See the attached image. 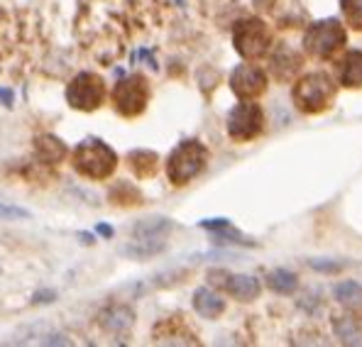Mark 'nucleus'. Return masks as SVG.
Returning a JSON list of instances; mask_svg holds the SVG:
<instances>
[{
  "instance_id": "f257e3e1",
  "label": "nucleus",
  "mask_w": 362,
  "mask_h": 347,
  "mask_svg": "<svg viewBox=\"0 0 362 347\" xmlns=\"http://www.w3.org/2000/svg\"><path fill=\"white\" fill-rule=\"evenodd\" d=\"M115 167H118V154L103 140H83L74 149V169L86 179L103 181L113 176Z\"/></svg>"
},
{
  "instance_id": "f03ea898",
  "label": "nucleus",
  "mask_w": 362,
  "mask_h": 347,
  "mask_svg": "<svg viewBox=\"0 0 362 347\" xmlns=\"http://www.w3.org/2000/svg\"><path fill=\"white\" fill-rule=\"evenodd\" d=\"M291 95H294V103H296V108H299L301 113H308V115L321 113V110H326L328 105L333 103L335 83H333V78L328 76V73L311 71V73H306V76H301L299 81H296Z\"/></svg>"
},
{
  "instance_id": "7ed1b4c3",
  "label": "nucleus",
  "mask_w": 362,
  "mask_h": 347,
  "mask_svg": "<svg viewBox=\"0 0 362 347\" xmlns=\"http://www.w3.org/2000/svg\"><path fill=\"white\" fill-rule=\"evenodd\" d=\"M209 162V149L201 145L199 140H186L169 154L167 159V176L174 186H184L194 181L196 176L206 169Z\"/></svg>"
},
{
  "instance_id": "20e7f679",
  "label": "nucleus",
  "mask_w": 362,
  "mask_h": 347,
  "mask_svg": "<svg viewBox=\"0 0 362 347\" xmlns=\"http://www.w3.org/2000/svg\"><path fill=\"white\" fill-rule=\"evenodd\" d=\"M233 45L243 59H259L269 52L272 32L259 18L240 20L233 30Z\"/></svg>"
},
{
  "instance_id": "39448f33",
  "label": "nucleus",
  "mask_w": 362,
  "mask_h": 347,
  "mask_svg": "<svg viewBox=\"0 0 362 347\" xmlns=\"http://www.w3.org/2000/svg\"><path fill=\"white\" fill-rule=\"evenodd\" d=\"M345 45V30L338 20L313 23L303 35V49L316 59H331Z\"/></svg>"
},
{
  "instance_id": "423d86ee",
  "label": "nucleus",
  "mask_w": 362,
  "mask_h": 347,
  "mask_svg": "<svg viewBox=\"0 0 362 347\" xmlns=\"http://www.w3.org/2000/svg\"><path fill=\"white\" fill-rule=\"evenodd\" d=\"M105 98V83L98 73L93 71H81L69 81L66 86V100L71 108L90 113V110L100 108Z\"/></svg>"
},
{
  "instance_id": "0eeeda50",
  "label": "nucleus",
  "mask_w": 362,
  "mask_h": 347,
  "mask_svg": "<svg viewBox=\"0 0 362 347\" xmlns=\"http://www.w3.org/2000/svg\"><path fill=\"white\" fill-rule=\"evenodd\" d=\"M147 103H150V86H147L145 76L135 73V76H127L115 83L113 105L122 117L142 115L147 108Z\"/></svg>"
},
{
  "instance_id": "6e6552de",
  "label": "nucleus",
  "mask_w": 362,
  "mask_h": 347,
  "mask_svg": "<svg viewBox=\"0 0 362 347\" xmlns=\"http://www.w3.org/2000/svg\"><path fill=\"white\" fill-rule=\"evenodd\" d=\"M264 127V115L262 108L252 100H245V103L235 105L228 115V135L235 142H250L262 132Z\"/></svg>"
},
{
  "instance_id": "1a4fd4ad",
  "label": "nucleus",
  "mask_w": 362,
  "mask_h": 347,
  "mask_svg": "<svg viewBox=\"0 0 362 347\" xmlns=\"http://www.w3.org/2000/svg\"><path fill=\"white\" fill-rule=\"evenodd\" d=\"M230 88L238 98L255 100L267 90V76L259 66L255 64H240L235 71L230 73Z\"/></svg>"
},
{
  "instance_id": "9d476101",
  "label": "nucleus",
  "mask_w": 362,
  "mask_h": 347,
  "mask_svg": "<svg viewBox=\"0 0 362 347\" xmlns=\"http://www.w3.org/2000/svg\"><path fill=\"white\" fill-rule=\"evenodd\" d=\"M132 323H135V313H132L130 306H122V303H113V306L103 308L98 313V325L110 335L130 333Z\"/></svg>"
},
{
  "instance_id": "9b49d317",
  "label": "nucleus",
  "mask_w": 362,
  "mask_h": 347,
  "mask_svg": "<svg viewBox=\"0 0 362 347\" xmlns=\"http://www.w3.org/2000/svg\"><path fill=\"white\" fill-rule=\"evenodd\" d=\"M272 73H274L279 81H289V78H294V73H299L301 69V57L296 54L294 49H289V47H276V52L272 54Z\"/></svg>"
},
{
  "instance_id": "f8f14e48",
  "label": "nucleus",
  "mask_w": 362,
  "mask_h": 347,
  "mask_svg": "<svg viewBox=\"0 0 362 347\" xmlns=\"http://www.w3.org/2000/svg\"><path fill=\"white\" fill-rule=\"evenodd\" d=\"M223 286H226V291L230 293V296H235L238 301H255V298L259 296V281L255 279V276L250 274H233V276H226V281H223Z\"/></svg>"
},
{
  "instance_id": "ddd939ff",
  "label": "nucleus",
  "mask_w": 362,
  "mask_h": 347,
  "mask_svg": "<svg viewBox=\"0 0 362 347\" xmlns=\"http://www.w3.org/2000/svg\"><path fill=\"white\" fill-rule=\"evenodd\" d=\"M172 230V220L169 218H142L130 228V235L135 240H162L164 235Z\"/></svg>"
},
{
  "instance_id": "4468645a",
  "label": "nucleus",
  "mask_w": 362,
  "mask_h": 347,
  "mask_svg": "<svg viewBox=\"0 0 362 347\" xmlns=\"http://www.w3.org/2000/svg\"><path fill=\"white\" fill-rule=\"evenodd\" d=\"M194 308H196V313H199V316L213 320V318L223 316V311H226V301H223L216 291H211V289H206V286H204V289L194 291Z\"/></svg>"
},
{
  "instance_id": "2eb2a0df",
  "label": "nucleus",
  "mask_w": 362,
  "mask_h": 347,
  "mask_svg": "<svg viewBox=\"0 0 362 347\" xmlns=\"http://www.w3.org/2000/svg\"><path fill=\"white\" fill-rule=\"evenodd\" d=\"M35 152L45 164H59L66 157V145L54 135H42L35 140Z\"/></svg>"
},
{
  "instance_id": "dca6fc26",
  "label": "nucleus",
  "mask_w": 362,
  "mask_h": 347,
  "mask_svg": "<svg viewBox=\"0 0 362 347\" xmlns=\"http://www.w3.org/2000/svg\"><path fill=\"white\" fill-rule=\"evenodd\" d=\"M340 83L345 88L362 86V52H348L340 61Z\"/></svg>"
},
{
  "instance_id": "f3484780",
  "label": "nucleus",
  "mask_w": 362,
  "mask_h": 347,
  "mask_svg": "<svg viewBox=\"0 0 362 347\" xmlns=\"http://www.w3.org/2000/svg\"><path fill=\"white\" fill-rule=\"evenodd\" d=\"M167 249V240H135L132 237L130 245H125V247L120 249V254H125V257L130 259H150L154 254L164 252Z\"/></svg>"
},
{
  "instance_id": "a211bd4d",
  "label": "nucleus",
  "mask_w": 362,
  "mask_h": 347,
  "mask_svg": "<svg viewBox=\"0 0 362 347\" xmlns=\"http://www.w3.org/2000/svg\"><path fill=\"white\" fill-rule=\"evenodd\" d=\"M157 164L159 157L150 152V149H137V152L130 154V167L137 174V179H150V176H154L157 174Z\"/></svg>"
},
{
  "instance_id": "6ab92c4d",
  "label": "nucleus",
  "mask_w": 362,
  "mask_h": 347,
  "mask_svg": "<svg viewBox=\"0 0 362 347\" xmlns=\"http://www.w3.org/2000/svg\"><path fill=\"white\" fill-rule=\"evenodd\" d=\"M333 333L348 345L362 343V328L353 316H335L333 318Z\"/></svg>"
},
{
  "instance_id": "aec40b11",
  "label": "nucleus",
  "mask_w": 362,
  "mask_h": 347,
  "mask_svg": "<svg viewBox=\"0 0 362 347\" xmlns=\"http://www.w3.org/2000/svg\"><path fill=\"white\" fill-rule=\"evenodd\" d=\"M267 286L276 293H294L296 286H299V279H296V274L289 269H274V271H269V276H267Z\"/></svg>"
},
{
  "instance_id": "412c9836",
  "label": "nucleus",
  "mask_w": 362,
  "mask_h": 347,
  "mask_svg": "<svg viewBox=\"0 0 362 347\" xmlns=\"http://www.w3.org/2000/svg\"><path fill=\"white\" fill-rule=\"evenodd\" d=\"M345 23L355 30H362V0H340Z\"/></svg>"
},
{
  "instance_id": "4be33fe9",
  "label": "nucleus",
  "mask_w": 362,
  "mask_h": 347,
  "mask_svg": "<svg viewBox=\"0 0 362 347\" xmlns=\"http://www.w3.org/2000/svg\"><path fill=\"white\" fill-rule=\"evenodd\" d=\"M333 293L340 303H355L362 298V289H360V284H355V281H343V284L335 286Z\"/></svg>"
},
{
  "instance_id": "5701e85b",
  "label": "nucleus",
  "mask_w": 362,
  "mask_h": 347,
  "mask_svg": "<svg viewBox=\"0 0 362 347\" xmlns=\"http://www.w3.org/2000/svg\"><path fill=\"white\" fill-rule=\"evenodd\" d=\"M20 218H30V211H25L20 206L0 203V220H20Z\"/></svg>"
},
{
  "instance_id": "b1692460",
  "label": "nucleus",
  "mask_w": 362,
  "mask_h": 347,
  "mask_svg": "<svg viewBox=\"0 0 362 347\" xmlns=\"http://www.w3.org/2000/svg\"><path fill=\"white\" fill-rule=\"evenodd\" d=\"M40 345H71L66 340V335H62V333H49V335H45V338L40 340Z\"/></svg>"
},
{
  "instance_id": "393cba45",
  "label": "nucleus",
  "mask_w": 362,
  "mask_h": 347,
  "mask_svg": "<svg viewBox=\"0 0 362 347\" xmlns=\"http://www.w3.org/2000/svg\"><path fill=\"white\" fill-rule=\"evenodd\" d=\"M311 266H313V269H321V271H338L340 269V264H331V261H316V259H311Z\"/></svg>"
},
{
  "instance_id": "a878e982",
  "label": "nucleus",
  "mask_w": 362,
  "mask_h": 347,
  "mask_svg": "<svg viewBox=\"0 0 362 347\" xmlns=\"http://www.w3.org/2000/svg\"><path fill=\"white\" fill-rule=\"evenodd\" d=\"M57 293L54 291H37L35 293V303H52Z\"/></svg>"
},
{
  "instance_id": "bb28decb",
  "label": "nucleus",
  "mask_w": 362,
  "mask_h": 347,
  "mask_svg": "<svg viewBox=\"0 0 362 347\" xmlns=\"http://www.w3.org/2000/svg\"><path fill=\"white\" fill-rule=\"evenodd\" d=\"M95 233L103 235V237H113V230H110L108 225H98V228H95Z\"/></svg>"
}]
</instances>
